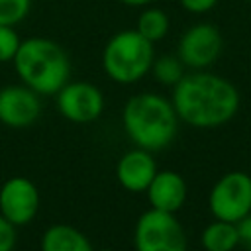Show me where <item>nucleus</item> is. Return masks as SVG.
Wrapping results in <instances>:
<instances>
[{"mask_svg":"<svg viewBox=\"0 0 251 251\" xmlns=\"http://www.w3.org/2000/svg\"><path fill=\"white\" fill-rule=\"evenodd\" d=\"M176 116L194 127H218L239 110V92L224 76L196 71L184 75L173 90Z\"/></svg>","mask_w":251,"mask_h":251,"instance_id":"f257e3e1","label":"nucleus"},{"mask_svg":"<svg viewBox=\"0 0 251 251\" xmlns=\"http://www.w3.org/2000/svg\"><path fill=\"white\" fill-rule=\"evenodd\" d=\"M18 76L37 94H57L71 75V63L65 49L47 37L24 39L14 57Z\"/></svg>","mask_w":251,"mask_h":251,"instance_id":"f03ea898","label":"nucleus"},{"mask_svg":"<svg viewBox=\"0 0 251 251\" xmlns=\"http://www.w3.org/2000/svg\"><path fill=\"white\" fill-rule=\"evenodd\" d=\"M176 120L173 102L153 92L131 96L124 108V127L145 151L167 147L176 135Z\"/></svg>","mask_w":251,"mask_h":251,"instance_id":"7ed1b4c3","label":"nucleus"},{"mask_svg":"<svg viewBox=\"0 0 251 251\" xmlns=\"http://www.w3.org/2000/svg\"><path fill=\"white\" fill-rule=\"evenodd\" d=\"M153 59V43L145 39L135 27L114 33L102 51L104 73L122 84H129L145 76L151 71Z\"/></svg>","mask_w":251,"mask_h":251,"instance_id":"20e7f679","label":"nucleus"},{"mask_svg":"<svg viewBox=\"0 0 251 251\" xmlns=\"http://www.w3.org/2000/svg\"><path fill=\"white\" fill-rule=\"evenodd\" d=\"M137 251H186V235L175 214L151 208L135 226Z\"/></svg>","mask_w":251,"mask_h":251,"instance_id":"39448f33","label":"nucleus"},{"mask_svg":"<svg viewBox=\"0 0 251 251\" xmlns=\"http://www.w3.org/2000/svg\"><path fill=\"white\" fill-rule=\"evenodd\" d=\"M210 212L233 224L245 218L251 212V176L241 171L224 175L210 192Z\"/></svg>","mask_w":251,"mask_h":251,"instance_id":"423d86ee","label":"nucleus"},{"mask_svg":"<svg viewBox=\"0 0 251 251\" xmlns=\"http://www.w3.org/2000/svg\"><path fill=\"white\" fill-rule=\"evenodd\" d=\"M224 49V37L214 24L202 22L190 25L178 41V59L184 67L206 69L220 57Z\"/></svg>","mask_w":251,"mask_h":251,"instance_id":"0eeeda50","label":"nucleus"},{"mask_svg":"<svg viewBox=\"0 0 251 251\" xmlns=\"http://www.w3.org/2000/svg\"><path fill=\"white\" fill-rule=\"evenodd\" d=\"M57 108L67 120L86 124L102 114L104 98L90 82H67L57 92Z\"/></svg>","mask_w":251,"mask_h":251,"instance_id":"6e6552de","label":"nucleus"},{"mask_svg":"<svg viewBox=\"0 0 251 251\" xmlns=\"http://www.w3.org/2000/svg\"><path fill=\"white\" fill-rule=\"evenodd\" d=\"M39 208V194L31 180L14 176L0 188V212L14 226H24L33 220Z\"/></svg>","mask_w":251,"mask_h":251,"instance_id":"1a4fd4ad","label":"nucleus"},{"mask_svg":"<svg viewBox=\"0 0 251 251\" xmlns=\"http://www.w3.org/2000/svg\"><path fill=\"white\" fill-rule=\"evenodd\" d=\"M41 112L37 92L29 86H6L0 90V122L10 127L31 126Z\"/></svg>","mask_w":251,"mask_h":251,"instance_id":"9d476101","label":"nucleus"},{"mask_svg":"<svg viewBox=\"0 0 251 251\" xmlns=\"http://www.w3.org/2000/svg\"><path fill=\"white\" fill-rule=\"evenodd\" d=\"M118 180L129 192H143L157 175L153 157L145 149H135L126 153L118 163Z\"/></svg>","mask_w":251,"mask_h":251,"instance_id":"9b49d317","label":"nucleus"},{"mask_svg":"<svg viewBox=\"0 0 251 251\" xmlns=\"http://www.w3.org/2000/svg\"><path fill=\"white\" fill-rule=\"evenodd\" d=\"M147 196L155 210L175 214L182 208L186 200V182L180 175L173 171H161L147 186Z\"/></svg>","mask_w":251,"mask_h":251,"instance_id":"f8f14e48","label":"nucleus"},{"mask_svg":"<svg viewBox=\"0 0 251 251\" xmlns=\"http://www.w3.org/2000/svg\"><path fill=\"white\" fill-rule=\"evenodd\" d=\"M41 251H92L90 241L71 226H53L43 233Z\"/></svg>","mask_w":251,"mask_h":251,"instance_id":"ddd939ff","label":"nucleus"},{"mask_svg":"<svg viewBox=\"0 0 251 251\" xmlns=\"http://www.w3.org/2000/svg\"><path fill=\"white\" fill-rule=\"evenodd\" d=\"M202 245L206 251H233L239 245L237 224L216 220L202 231Z\"/></svg>","mask_w":251,"mask_h":251,"instance_id":"4468645a","label":"nucleus"},{"mask_svg":"<svg viewBox=\"0 0 251 251\" xmlns=\"http://www.w3.org/2000/svg\"><path fill=\"white\" fill-rule=\"evenodd\" d=\"M169 25H171L169 16L161 8H145L137 16L135 29L145 39H149L151 43H155V41H161L169 33Z\"/></svg>","mask_w":251,"mask_h":251,"instance_id":"2eb2a0df","label":"nucleus"},{"mask_svg":"<svg viewBox=\"0 0 251 251\" xmlns=\"http://www.w3.org/2000/svg\"><path fill=\"white\" fill-rule=\"evenodd\" d=\"M151 71L159 82L175 86L184 76V63L178 59V55H163L159 59H153Z\"/></svg>","mask_w":251,"mask_h":251,"instance_id":"dca6fc26","label":"nucleus"},{"mask_svg":"<svg viewBox=\"0 0 251 251\" xmlns=\"http://www.w3.org/2000/svg\"><path fill=\"white\" fill-rule=\"evenodd\" d=\"M31 10V0H0V25L22 24Z\"/></svg>","mask_w":251,"mask_h":251,"instance_id":"f3484780","label":"nucleus"},{"mask_svg":"<svg viewBox=\"0 0 251 251\" xmlns=\"http://www.w3.org/2000/svg\"><path fill=\"white\" fill-rule=\"evenodd\" d=\"M22 39L16 31V25H0V63L14 61Z\"/></svg>","mask_w":251,"mask_h":251,"instance_id":"a211bd4d","label":"nucleus"},{"mask_svg":"<svg viewBox=\"0 0 251 251\" xmlns=\"http://www.w3.org/2000/svg\"><path fill=\"white\" fill-rule=\"evenodd\" d=\"M16 245V229L14 224L0 216V251H12Z\"/></svg>","mask_w":251,"mask_h":251,"instance_id":"6ab92c4d","label":"nucleus"},{"mask_svg":"<svg viewBox=\"0 0 251 251\" xmlns=\"http://www.w3.org/2000/svg\"><path fill=\"white\" fill-rule=\"evenodd\" d=\"M178 2L190 14H206L218 4V0H178Z\"/></svg>","mask_w":251,"mask_h":251,"instance_id":"aec40b11","label":"nucleus"},{"mask_svg":"<svg viewBox=\"0 0 251 251\" xmlns=\"http://www.w3.org/2000/svg\"><path fill=\"white\" fill-rule=\"evenodd\" d=\"M237 233H239V245L245 251H251V212L237 222Z\"/></svg>","mask_w":251,"mask_h":251,"instance_id":"412c9836","label":"nucleus"},{"mask_svg":"<svg viewBox=\"0 0 251 251\" xmlns=\"http://www.w3.org/2000/svg\"><path fill=\"white\" fill-rule=\"evenodd\" d=\"M118 2H122V4H126V6H133V8H141V6H147V4H151L153 0H118Z\"/></svg>","mask_w":251,"mask_h":251,"instance_id":"4be33fe9","label":"nucleus"},{"mask_svg":"<svg viewBox=\"0 0 251 251\" xmlns=\"http://www.w3.org/2000/svg\"><path fill=\"white\" fill-rule=\"evenodd\" d=\"M100 251H110V249H100Z\"/></svg>","mask_w":251,"mask_h":251,"instance_id":"5701e85b","label":"nucleus"},{"mask_svg":"<svg viewBox=\"0 0 251 251\" xmlns=\"http://www.w3.org/2000/svg\"><path fill=\"white\" fill-rule=\"evenodd\" d=\"M249 2H251V0H249Z\"/></svg>","mask_w":251,"mask_h":251,"instance_id":"b1692460","label":"nucleus"}]
</instances>
